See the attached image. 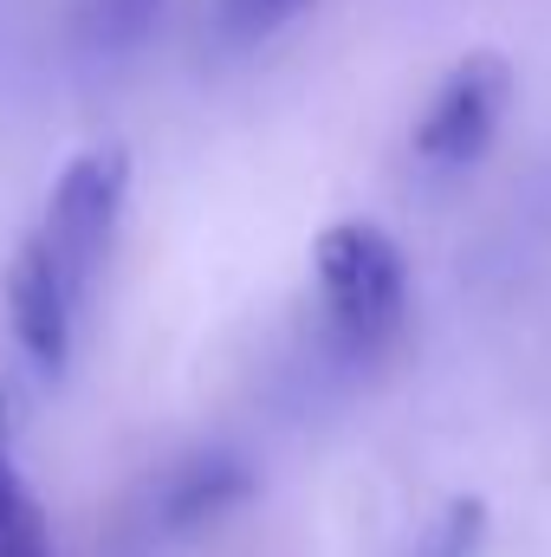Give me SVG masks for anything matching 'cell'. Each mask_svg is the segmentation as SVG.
<instances>
[{"instance_id":"6da1fadb","label":"cell","mask_w":551,"mask_h":557,"mask_svg":"<svg viewBox=\"0 0 551 557\" xmlns=\"http://www.w3.org/2000/svg\"><path fill=\"white\" fill-rule=\"evenodd\" d=\"M311 278H318V305L338 344L351 350L396 344L409 318V253L396 247L383 221H357V214L331 221L311 240Z\"/></svg>"},{"instance_id":"7a4b0ae2","label":"cell","mask_w":551,"mask_h":557,"mask_svg":"<svg viewBox=\"0 0 551 557\" xmlns=\"http://www.w3.org/2000/svg\"><path fill=\"white\" fill-rule=\"evenodd\" d=\"M513 98H519V72H513L506 52H493V46L461 52V59L441 72V85L428 91V104L415 111V124H409L415 162L434 169V175L474 169V162L500 143Z\"/></svg>"},{"instance_id":"3957f363","label":"cell","mask_w":551,"mask_h":557,"mask_svg":"<svg viewBox=\"0 0 551 557\" xmlns=\"http://www.w3.org/2000/svg\"><path fill=\"white\" fill-rule=\"evenodd\" d=\"M131 175H137V162L124 143H91L59 169V182L46 195V221L33 227V240L52 253V267L78 292L91 285L98 260L111 253V234L131 208Z\"/></svg>"},{"instance_id":"277c9868","label":"cell","mask_w":551,"mask_h":557,"mask_svg":"<svg viewBox=\"0 0 551 557\" xmlns=\"http://www.w3.org/2000/svg\"><path fill=\"white\" fill-rule=\"evenodd\" d=\"M0 298H7V324H13V344L20 357L52 383L72 370V350H78V305L85 292L52 267V253L26 234L0 273Z\"/></svg>"},{"instance_id":"5b68a950","label":"cell","mask_w":551,"mask_h":557,"mask_svg":"<svg viewBox=\"0 0 551 557\" xmlns=\"http://www.w3.org/2000/svg\"><path fill=\"white\" fill-rule=\"evenodd\" d=\"M241 499H254V467H247L234 447H201V454H188V460L162 480L156 519H162L169 532H201V525H215L221 512H234Z\"/></svg>"},{"instance_id":"8992f818","label":"cell","mask_w":551,"mask_h":557,"mask_svg":"<svg viewBox=\"0 0 551 557\" xmlns=\"http://www.w3.org/2000/svg\"><path fill=\"white\" fill-rule=\"evenodd\" d=\"M305 7L311 0H215V33L228 46H260V39L285 33Z\"/></svg>"},{"instance_id":"52a82bcc","label":"cell","mask_w":551,"mask_h":557,"mask_svg":"<svg viewBox=\"0 0 551 557\" xmlns=\"http://www.w3.org/2000/svg\"><path fill=\"white\" fill-rule=\"evenodd\" d=\"M0 557H52V519L33 499V486H20L0 506Z\"/></svg>"},{"instance_id":"ba28073f","label":"cell","mask_w":551,"mask_h":557,"mask_svg":"<svg viewBox=\"0 0 551 557\" xmlns=\"http://www.w3.org/2000/svg\"><path fill=\"white\" fill-rule=\"evenodd\" d=\"M480 532H487V506L480 499H454L441 512V525L421 539V557H474L480 552Z\"/></svg>"},{"instance_id":"9c48e42d","label":"cell","mask_w":551,"mask_h":557,"mask_svg":"<svg viewBox=\"0 0 551 557\" xmlns=\"http://www.w3.org/2000/svg\"><path fill=\"white\" fill-rule=\"evenodd\" d=\"M26 480H20V460H13V396L0 389V506L20 493Z\"/></svg>"},{"instance_id":"30bf717a","label":"cell","mask_w":551,"mask_h":557,"mask_svg":"<svg viewBox=\"0 0 551 557\" xmlns=\"http://www.w3.org/2000/svg\"><path fill=\"white\" fill-rule=\"evenodd\" d=\"M111 7H118V13H131V20H137L143 7H149V0H111Z\"/></svg>"}]
</instances>
